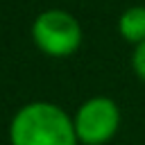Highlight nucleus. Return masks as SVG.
<instances>
[{"label": "nucleus", "instance_id": "nucleus-5", "mask_svg": "<svg viewBox=\"0 0 145 145\" xmlns=\"http://www.w3.org/2000/svg\"><path fill=\"white\" fill-rule=\"evenodd\" d=\"M131 68H134V75H136L140 82H145V41H140L138 45H134Z\"/></svg>", "mask_w": 145, "mask_h": 145}, {"label": "nucleus", "instance_id": "nucleus-2", "mask_svg": "<svg viewBox=\"0 0 145 145\" xmlns=\"http://www.w3.org/2000/svg\"><path fill=\"white\" fill-rule=\"evenodd\" d=\"M34 45L54 59L70 57L82 45V25L66 9H43L32 23Z\"/></svg>", "mask_w": 145, "mask_h": 145}, {"label": "nucleus", "instance_id": "nucleus-3", "mask_svg": "<svg viewBox=\"0 0 145 145\" xmlns=\"http://www.w3.org/2000/svg\"><path fill=\"white\" fill-rule=\"evenodd\" d=\"M72 125L82 145H104L118 134L120 109L111 97L95 95L79 104L72 116Z\"/></svg>", "mask_w": 145, "mask_h": 145}, {"label": "nucleus", "instance_id": "nucleus-4", "mask_svg": "<svg viewBox=\"0 0 145 145\" xmlns=\"http://www.w3.org/2000/svg\"><path fill=\"white\" fill-rule=\"evenodd\" d=\"M118 32L127 43L138 45L140 41H145V7L136 5L122 11L118 18Z\"/></svg>", "mask_w": 145, "mask_h": 145}, {"label": "nucleus", "instance_id": "nucleus-1", "mask_svg": "<svg viewBox=\"0 0 145 145\" xmlns=\"http://www.w3.org/2000/svg\"><path fill=\"white\" fill-rule=\"evenodd\" d=\"M11 145H77L72 118L57 104L36 100L23 104L9 122Z\"/></svg>", "mask_w": 145, "mask_h": 145}]
</instances>
